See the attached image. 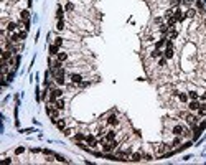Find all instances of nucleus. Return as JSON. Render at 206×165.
<instances>
[{
	"instance_id": "obj_1",
	"label": "nucleus",
	"mask_w": 206,
	"mask_h": 165,
	"mask_svg": "<svg viewBox=\"0 0 206 165\" xmlns=\"http://www.w3.org/2000/svg\"><path fill=\"white\" fill-rule=\"evenodd\" d=\"M152 150H153V154H155V159H162V157L167 154V150H170V149H168V144H167V142H160V144L152 145Z\"/></svg>"
},
{
	"instance_id": "obj_2",
	"label": "nucleus",
	"mask_w": 206,
	"mask_h": 165,
	"mask_svg": "<svg viewBox=\"0 0 206 165\" xmlns=\"http://www.w3.org/2000/svg\"><path fill=\"white\" fill-rule=\"evenodd\" d=\"M200 106H201L200 99H195V101H193V99H190V101H188V104H186V109H188L190 112H196V111L200 109Z\"/></svg>"
},
{
	"instance_id": "obj_3",
	"label": "nucleus",
	"mask_w": 206,
	"mask_h": 165,
	"mask_svg": "<svg viewBox=\"0 0 206 165\" xmlns=\"http://www.w3.org/2000/svg\"><path fill=\"white\" fill-rule=\"evenodd\" d=\"M188 101H190V98H188V91H178V94H176V103L180 104H188Z\"/></svg>"
},
{
	"instance_id": "obj_4",
	"label": "nucleus",
	"mask_w": 206,
	"mask_h": 165,
	"mask_svg": "<svg viewBox=\"0 0 206 165\" xmlns=\"http://www.w3.org/2000/svg\"><path fill=\"white\" fill-rule=\"evenodd\" d=\"M198 15H200V12L196 10L195 7H190V8L185 10V17L188 20H195V18H198Z\"/></svg>"
},
{
	"instance_id": "obj_5",
	"label": "nucleus",
	"mask_w": 206,
	"mask_h": 165,
	"mask_svg": "<svg viewBox=\"0 0 206 165\" xmlns=\"http://www.w3.org/2000/svg\"><path fill=\"white\" fill-rule=\"evenodd\" d=\"M66 98H64V96H63V98H58L56 101H55V103H53V106H55V107L56 109H59V111H66Z\"/></svg>"
},
{
	"instance_id": "obj_6",
	"label": "nucleus",
	"mask_w": 206,
	"mask_h": 165,
	"mask_svg": "<svg viewBox=\"0 0 206 165\" xmlns=\"http://www.w3.org/2000/svg\"><path fill=\"white\" fill-rule=\"evenodd\" d=\"M163 56L170 61V60H173L175 58V46H165L163 48Z\"/></svg>"
},
{
	"instance_id": "obj_7",
	"label": "nucleus",
	"mask_w": 206,
	"mask_h": 165,
	"mask_svg": "<svg viewBox=\"0 0 206 165\" xmlns=\"http://www.w3.org/2000/svg\"><path fill=\"white\" fill-rule=\"evenodd\" d=\"M58 60H59V61L61 63H68L69 61V58H71V53L69 51H66V50H61V51L58 53Z\"/></svg>"
},
{
	"instance_id": "obj_8",
	"label": "nucleus",
	"mask_w": 206,
	"mask_h": 165,
	"mask_svg": "<svg viewBox=\"0 0 206 165\" xmlns=\"http://www.w3.org/2000/svg\"><path fill=\"white\" fill-rule=\"evenodd\" d=\"M55 125H56V129H59V130L63 132V130L68 127V119H66V117H59L56 122H55Z\"/></svg>"
},
{
	"instance_id": "obj_9",
	"label": "nucleus",
	"mask_w": 206,
	"mask_h": 165,
	"mask_svg": "<svg viewBox=\"0 0 206 165\" xmlns=\"http://www.w3.org/2000/svg\"><path fill=\"white\" fill-rule=\"evenodd\" d=\"M63 7H64V10H66V13H69V15L76 12V2H74V0H71V2H66V3H64Z\"/></svg>"
},
{
	"instance_id": "obj_10",
	"label": "nucleus",
	"mask_w": 206,
	"mask_h": 165,
	"mask_svg": "<svg viewBox=\"0 0 206 165\" xmlns=\"http://www.w3.org/2000/svg\"><path fill=\"white\" fill-rule=\"evenodd\" d=\"M77 130H79V127H66V129L63 130V134H64V137H69V139H73V137L76 135Z\"/></svg>"
},
{
	"instance_id": "obj_11",
	"label": "nucleus",
	"mask_w": 206,
	"mask_h": 165,
	"mask_svg": "<svg viewBox=\"0 0 206 165\" xmlns=\"http://www.w3.org/2000/svg\"><path fill=\"white\" fill-rule=\"evenodd\" d=\"M61 51V48L59 46H56L55 43H51L50 46H48V53H50V56H53V58H56L58 56V53Z\"/></svg>"
},
{
	"instance_id": "obj_12",
	"label": "nucleus",
	"mask_w": 206,
	"mask_h": 165,
	"mask_svg": "<svg viewBox=\"0 0 206 165\" xmlns=\"http://www.w3.org/2000/svg\"><path fill=\"white\" fill-rule=\"evenodd\" d=\"M64 17H66V10H64V7L58 3V7H56V20H64Z\"/></svg>"
},
{
	"instance_id": "obj_13",
	"label": "nucleus",
	"mask_w": 206,
	"mask_h": 165,
	"mask_svg": "<svg viewBox=\"0 0 206 165\" xmlns=\"http://www.w3.org/2000/svg\"><path fill=\"white\" fill-rule=\"evenodd\" d=\"M142 160V150H134L129 157V162H140Z\"/></svg>"
},
{
	"instance_id": "obj_14",
	"label": "nucleus",
	"mask_w": 206,
	"mask_h": 165,
	"mask_svg": "<svg viewBox=\"0 0 206 165\" xmlns=\"http://www.w3.org/2000/svg\"><path fill=\"white\" fill-rule=\"evenodd\" d=\"M30 17H31L30 8H23V10L18 12V18H20V20H30Z\"/></svg>"
},
{
	"instance_id": "obj_15",
	"label": "nucleus",
	"mask_w": 206,
	"mask_h": 165,
	"mask_svg": "<svg viewBox=\"0 0 206 165\" xmlns=\"http://www.w3.org/2000/svg\"><path fill=\"white\" fill-rule=\"evenodd\" d=\"M193 7H195L196 10L200 12V13L206 12V3L203 2V0H195V3H193Z\"/></svg>"
},
{
	"instance_id": "obj_16",
	"label": "nucleus",
	"mask_w": 206,
	"mask_h": 165,
	"mask_svg": "<svg viewBox=\"0 0 206 165\" xmlns=\"http://www.w3.org/2000/svg\"><path fill=\"white\" fill-rule=\"evenodd\" d=\"M8 41L10 43H20V31H13V33H8Z\"/></svg>"
},
{
	"instance_id": "obj_17",
	"label": "nucleus",
	"mask_w": 206,
	"mask_h": 165,
	"mask_svg": "<svg viewBox=\"0 0 206 165\" xmlns=\"http://www.w3.org/2000/svg\"><path fill=\"white\" fill-rule=\"evenodd\" d=\"M165 45H167V36H160L158 40L155 41V45H153V46H155V48H158V50H163Z\"/></svg>"
},
{
	"instance_id": "obj_18",
	"label": "nucleus",
	"mask_w": 206,
	"mask_h": 165,
	"mask_svg": "<svg viewBox=\"0 0 206 165\" xmlns=\"http://www.w3.org/2000/svg\"><path fill=\"white\" fill-rule=\"evenodd\" d=\"M64 30H68V23H66V20H58V21H56V31L63 33Z\"/></svg>"
},
{
	"instance_id": "obj_19",
	"label": "nucleus",
	"mask_w": 206,
	"mask_h": 165,
	"mask_svg": "<svg viewBox=\"0 0 206 165\" xmlns=\"http://www.w3.org/2000/svg\"><path fill=\"white\" fill-rule=\"evenodd\" d=\"M178 36H180V31L176 30V28H173V30H170V31H168V35H167V38H168V40H173V41H176V40H178Z\"/></svg>"
},
{
	"instance_id": "obj_20",
	"label": "nucleus",
	"mask_w": 206,
	"mask_h": 165,
	"mask_svg": "<svg viewBox=\"0 0 206 165\" xmlns=\"http://www.w3.org/2000/svg\"><path fill=\"white\" fill-rule=\"evenodd\" d=\"M196 114H198L201 119L206 117V103H201V106H200V109L196 111Z\"/></svg>"
},
{
	"instance_id": "obj_21",
	"label": "nucleus",
	"mask_w": 206,
	"mask_h": 165,
	"mask_svg": "<svg viewBox=\"0 0 206 165\" xmlns=\"http://www.w3.org/2000/svg\"><path fill=\"white\" fill-rule=\"evenodd\" d=\"M64 40H66V38H64V36H56V38H55V40H53V43H55V45H56V46L63 48V45H64Z\"/></svg>"
},
{
	"instance_id": "obj_22",
	"label": "nucleus",
	"mask_w": 206,
	"mask_h": 165,
	"mask_svg": "<svg viewBox=\"0 0 206 165\" xmlns=\"http://www.w3.org/2000/svg\"><path fill=\"white\" fill-rule=\"evenodd\" d=\"M35 101H36V103H41V89H40V84H36V88H35Z\"/></svg>"
},
{
	"instance_id": "obj_23",
	"label": "nucleus",
	"mask_w": 206,
	"mask_h": 165,
	"mask_svg": "<svg viewBox=\"0 0 206 165\" xmlns=\"http://www.w3.org/2000/svg\"><path fill=\"white\" fill-rule=\"evenodd\" d=\"M188 98L195 101V99H200V94H198V91H196V89H193V91H188Z\"/></svg>"
},
{
	"instance_id": "obj_24",
	"label": "nucleus",
	"mask_w": 206,
	"mask_h": 165,
	"mask_svg": "<svg viewBox=\"0 0 206 165\" xmlns=\"http://www.w3.org/2000/svg\"><path fill=\"white\" fill-rule=\"evenodd\" d=\"M35 127H26V129H18V132L20 134H31V132H35Z\"/></svg>"
},
{
	"instance_id": "obj_25",
	"label": "nucleus",
	"mask_w": 206,
	"mask_h": 165,
	"mask_svg": "<svg viewBox=\"0 0 206 165\" xmlns=\"http://www.w3.org/2000/svg\"><path fill=\"white\" fill-rule=\"evenodd\" d=\"M162 23H165L163 15H162V17H155V18H153V25H162Z\"/></svg>"
},
{
	"instance_id": "obj_26",
	"label": "nucleus",
	"mask_w": 206,
	"mask_h": 165,
	"mask_svg": "<svg viewBox=\"0 0 206 165\" xmlns=\"http://www.w3.org/2000/svg\"><path fill=\"white\" fill-rule=\"evenodd\" d=\"M55 157H56V160H58V162H61V164H69V160H66L63 155L56 154V152H55Z\"/></svg>"
},
{
	"instance_id": "obj_27",
	"label": "nucleus",
	"mask_w": 206,
	"mask_h": 165,
	"mask_svg": "<svg viewBox=\"0 0 206 165\" xmlns=\"http://www.w3.org/2000/svg\"><path fill=\"white\" fill-rule=\"evenodd\" d=\"M26 152V147H23V145H21V147H17L15 149V154L17 155H21V154H25Z\"/></svg>"
},
{
	"instance_id": "obj_28",
	"label": "nucleus",
	"mask_w": 206,
	"mask_h": 165,
	"mask_svg": "<svg viewBox=\"0 0 206 165\" xmlns=\"http://www.w3.org/2000/svg\"><path fill=\"white\" fill-rule=\"evenodd\" d=\"M26 35H28V31H26V30H20V40L21 41L26 40Z\"/></svg>"
},
{
	"instance_id": "obj_29",
	"label": "nucleus",
	"mask_w": 206,
	"mask_h": 165,
	"mask_svg": "<svg viewBox=\"0 0 206 165\" xmlns=\"http://www.w3.org/2000/svg\"><path fill=\"white\" fill-rule=\"evenodd\" d=\"M43 154H45V155H55V152L50 150V149H43Z\"/></svg>"
},
{
	"instance_id": "obj_30",
	"label": "nucleus",
	"mask_w": 206,
	"mask_h": 165,
	"mask_svg": "<svg viewBox=\"0 0 206 165\" xmlns=\"http://www.w3.org/2000/svg\"><path fill=\"white\" fill-rule=\"evenodd\" d=\"M8 99H10V96H5V98H3V101H2V106H5V104L8 103Z\"/></svg>"
},
{
	"instance_id": "obj_31",
	"label": "nucleus",
	"mask_w": 206,
	"mask_h": 165,
	"mask_svg": "<svg viewBox=\"0 0 206 165\" xmlns=\"http://www.w3.org/2000/svg\"><path fill=\"white\" fill-rule=\"evenodd\" d=\"M38 40H40V30L36 31V35H35V43H36V41H38Z\"/></svg>"
},
{
	"instance_id": "obj_32",
	"label": "nucleus",
	"mask_w": 206,
	"mask_h": 165,
	"mask_svg": "<svg viewBox=\"0 0 206 165\" xmlns=\"http://www.w3.org/2000/svg\"><path fill=\"white\" fill-rule=\"evenodd\" d=\"M190 159H193V155H185L183 157V160H190Z\"/></svg>"
},
{
	"instance_id": "obj_33",
	"label": "nucleus",
	"mask_w": 206,
	"mask_h": 165,
	"mask_svg": "<svg viewBox=\"0 0 206 165\" xmlns=\"http://www.w3.org/2000/svg\"><path fill=\"white\" fill-rule=\"evenodd\" d=\"M31 20H33V23H36V21H38V15H33V18H31Z\"/></svg>"
},
{
	"instance_id": "obj_34",
	"label": "nucleus",
	"mask_w": 206,
	"mask_h": 165,
	"mask_svg": "<svg viewBox=\"0 0 206 165\" xmlns=\"http://www.w3.org/2000/svg\"><path fill=\"white\" fill-rule=\"evenodd\" d=\"M66 2H71V0H66Z\"/></svg>"
}]
</instances>
